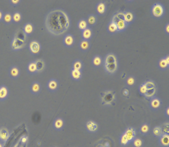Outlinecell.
<instances>
[{
    "label": "cell",
    "mask_w": 169,
    "mask_h": 147,
    "mask_svg": "<svg viewBox=\"0 0 169 147\" xmlns=\"http://www.w3.org/2000/svg\"><path fill=\"white\" fill-rule=\"evenodd\" d=\"M21 74L20 68L16 65H13L9 68L8 75L10 79H18Z\"/></svg>",
    "instance_id": "obj_10"
},
{
    "label": "cell",
    "mask_w": 169,
    "mask_h": 147,
    "mask_svg": "<svg viewBox=\"0 0 169 147\" xmlns=\"http://www.w3.org/2000/svg\"><path fill=\"white\" fill-rule=\"evenodd\" d=\"M98 147H104V146H102V145H100V146Z\"/></svg>",
    "instance_id": "obj_52"
},
{
    "label": "cell",
    "mask_w": 169,
    "mask_h": 147,
    "mask_svg": "<svg viewBox=\"0 0 169 147\" xmlns=\"http://www.w3.org/2000/svg\"><path fill=\"white\" fill-rule=\"evenodd\" d=\"M116 62H118V58L114 53H110L107 54L105 56L103 64L111 63Z\"/></svg>",
    "instance_id": "obj_24"
},
{
    "label": "cell",
    "mask_w": 169,
    "mask_h": 147,
    "mask_svg": "<svg viewBox=\"0 0 169 147\" xmlns=\"http://www.w3.org/2000/svg\"><path fill=\"white\" fill-rule=\"evenodd\" d=\"M110 147L109 143H108V142L105 143V147Z\"/></svg>",
    "instance_id": "obj_50"
},
{
    "label": "cell",
    "mask_w": 169,
    "mask_h": 147,
    "mask_svg": "<svg viewBox=\"0 0 169 147\" xmlns=\"http://www.w3.org/2000/svg\"><path fill=\"white\" fill-rule=\"evenodd\" d=\"M81 32V36L83 40L91 41V40L93 37L94 33L93 30L91 27H88Z\"/></svg>",
    "instance_id": "obj_19"
},
{
    "label": "cell",
    "mask_w": 169,
    "mask_h": 147,
    "mask_svg": "<svg viewBox=\"0 0 169 147\" xmlns=\"http://www.w3.org/2000/svg\"><path fill=\"white\" fill-rule=\"evenodd\" d=\"M35 62L38 73H41L43 72L46 68L45 61L42 59H36L35 60Z\"/></svg>",
    "instance_id": "obj_28"
},
{
    "label": "cell",
    "mask_w": 169,
    "mask_h": 147,
    "mask_svg": "<svg viewBox=\"0 0 169 147\" xmlns=\"http://www.w3.org/2000/svg\"><path fill=\"white\" fill-rule=\"evenodd\" d=\"M164 32L167 36H169V23H167L164 27Z\"/></svg>",
    "instance_id": "obj_46"
},
{
    "label": "cell",
    "mask_w": 169,
    "mask_h": 147,
    "mask_svg": "<svg viewBox=\"0 0 169 147\" xmlns=\"http://www.w3.org/2000/svg\"><path fill=\"white\" fill-rule=\"evenodd\" d=\"M122 96L124 98H128L130 94V91L128 88H124L122 91Z\"/></svg>",
    "instance_id": "obj_45"
},
{
    "label": "cell",
    "mask_w": 169,
    "mask_h": 147,
    "mask_svg": "<svg viewBox=\"0 0 169 147\" xmlns=\"http://www.w3.org/2000/svg\"><path fill=\"white\" fill-rule=\"evenodd\" d=\"M95 11L99 15H104L107 12V4L106 2L104 1H100L98 2L95 6Z\"/></svg>",
    "instance_id": "obj_9"
},
{
    "label": "cell",
    "mask_w": 169,
    "mask_h": 147,
    "mask_svg": "<svg viewBox=\"0 0 169 147\" xmlns=\"http://www.w3.org/2000/svg\"><path fill=\"white\" fill-rule=\"evenodd\" d=\"M13 23L19 24L23 20V15L19 11H15L12 13Z\"/></svg>",
    "instance_id": "obj_31"
},
{
    "label": "cell",
    "mask_w": 169,
    "mask_h": 147,
    "mask_svg": "<svg viewBox=\"0 0 169 147\" xmlns=\"http://www.w3.org/2000/svg\"><path fill=\"white\" fill-rule=\"evenodd\" d=\"M126 136V138L129 141L130 143L136 138V130L133 127H128L126 128L125 131L123 133Z\"/></svg>",
    "instance_id": "obj_14"
},
{
    "label": "cell",
    "mask_w": 169,
    "mask_h": 147,
    "mask_svg": "<svg viewBox=\"0 0 169 147\" xmlns=\"http://www.w3.org/2000/svg\"><path fill=\"white\" fill-rule=\"evenodd\" d=\"M9 96V91L6 85L0 86V101H4Z\"/></svg>",
    "instance_id": "obj_17"
},
{
    "label": "cell",
    "mask_w": 169,
    "mask_h": 147,
    "mask_svg": "<svg viewBox=\"0 0 169 147\" xmlns=\"http://www.w3.org/2000/svg\"><path fill=\"white\" fill-rule=\"evenodd\" d=\"M44 24L49 33L55 37L61 36L71 27V19L67 12L60 8L51 9L45 18Z\"/></svg>",
    "instance_id": "obj_1"
},
{
    "label": "cell",
    "mask_w": 169,
    "mask_h": 147,
    "mask_svg": "<svg viewBox=\"0 0 169 147\" xmlns=\"http://www.w3.org/2000/svg\"><path fill=\"white\" fill-rule=\"evenodd\" d=\"M165 115L168 118H169V106L168 105L165 110Z\"/></svg>",
    "instance_id": "obj_47"
},
{
    "label": "cell",
    "mask_w": 169,
    "mask_h": 147,
    "mask_svg": "<svg viewBox=\"0 0 169 147\" xmlns=\"http://www.w3.org/2000/svg\"><path fill=\"white\" fill-rule=\"evenodd\" d=\"M164 58H165V60L167 62V63H168L169 64V54H168V55H166V56H164Z\"/></svg>",
    "instance_id": "obj_49"
},
{
    "label": "cell",
    "mask_w": 169,
    "mask_h": 147,
    "mask_svg": "<svg viewBox=\"0 0 169 147\" xmlns=\"http://www.w3.org/2000/svg\"><path fill=\"white\" fill-rule=\"evenodd\" d=\"M103 58L102 57L99 55H95L91 60L92 65L95 68H100L102 66L103 64Z\"/></svg>",
    "instance_id": "obj_22"
},
{
    "label": "cell",
    "mask_w": 169,
    "mask_h": 147,
    "mask_svg": "<svg viewBox=\"0 0 169 147\" xmlns=\"http://www.w3.org/2000/svg\"><path fill=\"white\" fill-rule=\"evenodd\" d=\"M84 68V64L82 60L76 59L72 63V69L76 70L83 71Z\"/></svg>",
    "instance_id": "obj_25"
},
{
    "label": "cell",
    "mask_w": 169,
    "mask_h": 147,
    "mask_svg": "<svg viewBox=\"0 0 169 147\" xmlns=\"http://www.w3.org/2000/svg\"><path fill=\"white\" fill-rule=\"evenodd\" d=\"M156 92H157L156 88H154L150 89H147V91H146L145 95L144 96L147 99H150L151 98H152L153 97L155 96H154L155 95Z\"/></svg>",
    "instance_id": "obj_38"
},
{
    "label": "cell",
    "mask_w": 169,
    "mask_h": 147,
    "mask_svg": "<svg viewBox=\"0 0 169 147\" xmlns=\"http://www.w3.org/2000/svg\"><path fill=\"white\" fill-rule=\"evenodd\" d=\"M10 137V132L7 127L0 128V141L2 143H6Z\"/></svg>",
    "instance_id": "obj_15"
},
{
    "label": "cell",
    "mask_w": 169,
    "mask_h": 147,
    "mask_svg": "<svg viewBox=\"0 0 169 147\" xmlns=\"http://www.w3.org/2000/svg\"><path fill=\"white\" fill-rule=\"evenodd\" d=\"M121 20H124V11H122L116 12L112 16L111 21L116 23Z\"/></svg>",
    "instance_id": "obj_36"
},
{
    "label": "cell",
    "mask_w": 169,
    "mask_h": 147,
    "mask_svg": "<svg viewBox=\"0 0 169 147\" xmlns=\"http://www.w3.org/2000/svg\"><path fill=\"white\" fill-rule=\"evenodd\" d=\"M8 2L11 6H12L13 7H16V6H19L22 2V1L21 0H9Z\"/></svg>",
    "instance_id": "obj_44"
},
{
    "label": "cell",
    "mask_w": 169,
    "mask_h": 147,
    "mask_svg": "<svg viewBox=\"0 0 169 147\" xmlns=\"http://www.w3.org/2000/svg\"><path fill=\"white\" fill-rule=\"evenodd\" d=\"M42 91L41 84L39 81H34L30 86V91L32 94L37 96L41 93Z\"/></svg>",
    "instance_id": "obj_13"
},
{
    "label": "cell",
    "mask_w": 169,
    "mask_h": 147,
    "mask_svg": "<svg viewBox=\"0 0 169 147\" xmlns=\"http://www.w3.org/2000/svg\"><path fill=\"white\" fill-rule=\"evenodd\" d=\"M119 142H120L121 145L123 147H126V146H128L129 144H130V143H131L129 142V141L128 140V139L126 138V136L124 135V134H123L122 136H121Z\"/></svg>",
    "instance_id": "obj_41"
},
{
    "label": "cell",
    "mask_w": 169,
    "mask_h": 147,
    "mask_svg": "<svg viewBox=\"0 0 169 147\" xmlns=\"http://www.w3.org/2000/svg\"><path fill=\"white\" fill-rule=\"evenodd\" d=\"M150 14L153 18L156 19H161L166 14V8L164 5L160 2L154 3L150 9Z\"/></svg>",
    "instance_id": "obj_2"
},
{
    "label": "cell",
    "mask_w": 169,
    "mask_h": 147,
    "mask_svg": "<svg viewBox=\"0 0 169 147\" xmlns=\"http://www.w3.org/2000/svg\"><path fill=\"white\" fill-rule=\"evenodd\" d=\"M65 122L64 119L61 117L56 118L53 123V127L56 131H62L65 127Z\"/></svg>",
    "instance_id": "obj_12"
},
{
    "label": "cell",
    "mask_w": 169,
    "mask_h": 147,
    "mask_svg": "<svg viewBox=\"0 0 169 147\" xmlns=\"http://www.w3.org/2000/svg\"><path fill=\"white\" fill-rule=\"evenodd\" d=\"M152 132L153 134V136L157 138H159L163 134L161 126H156L154 127Z\"/></svg>",
    "instance_id": "obj_37"
},
{
    "label": "cell",
    "mask_w": 169,
    "mask_h": 147,
    "mask_svg": "<svg viewBox=\"0 0 169 147\" xmlns=\"http://www.w3.org/2000/svg\"><path fill=\"white\" fill-rule=\"evenodd\" d=\"M159 145L160 147H169V134H163L159 138Z\"/></svg>",
    "instance_id": "obj_20"
},
{
    "label": "cell",
    "mask_w": 169,
    "mask_h": 147,
    "mask_svg": "<svg viewBox=\"0 0 169 147\" xmlns=\"http://www.w3.org/2000/svg\"><path fill=\"white\" fill-rule=\"evenodd\" d=\"M150 124L147 123H145L141 124L140 127L139 128L140 133L142 135L147 136L150 134Z\"/></svg>",
    "instance_id": "obj_29"
},
{
    "label": "cell",
    "mask_w": 169,
    "mask_h": 147,
    "mask_svg": "<svg viewBox=\"0 0 169 147\" xmlns=\"http://www.w3.org/2000/svg\"><path fill=\"white\" fill-rule=\"evenodd\" d=\"M138 93L141 96H144L145 95V93L147 91V89H146L145 85L142 84L138 87Z\"/></svg>",
    "instance_id": "obj_42"
},
{
    "label": "cell",
    "mask_w": 169,
    "mask_h": 147,
    "mask_svg": "<svg viewBox=\"0 0 169 147\" xmlns=\"http://www.w3.org/2000/svg\"><path fill=\"white\" fill-rule=\"evenodd\" d=\"M23 31L26 37L31 36L35 31V26L31 23H26L24 25Z\"/></svg>",
    "instance_id": "obj_16"
},
{
    "label": "cell",
    "mask_w": 169,
    "mask_h": 147,
    "mask_svg": "<svg viewBox=\"0 0 169 147\" xmlns=\"http://www.w3.org/2000/svg\"><path fill=\"white\" fill-rule=\"evenodd\" d=\"M125 84L128 87H133L136 84V79L134 76H128L125 79Z\"/></svg>",
    "instance_id": "obj_32"
},
{
    "label": "cell",
    "mask_w": 169,
    "mask_h": 147,
    "mask_svg": "<svg viewBox=\"0 0 169 147\" xmlns=\"http://www.w3.org/2000/svg\"><path fill=\"white\" fill-rule=\"evenodd\" d=\"M83 75V71L76 70L71 69L70 72V77L71 79L75 81H79L82 79Z\"/></svg>",
    "instance_id": "obj_26"
},
{
    "label": "cell",
    "mask_w": 169,
    "mask_h": 147,
    "mask_svg": "<svg viewBox=\"0 0 169 147\" xmlns=\"http://www.w3.org/2000/svg\"><path fill=\"white\" fill-rule=\"evenodd\" d=\"M143 84L145 85V88L147 89H152L154 88H156V84L155 83V82L152 81V80H147L145 81V82H143Z\"/></svg>",
    "instance_id": "obj_40"
},
{
    "label": "cell",
    "mask_w": 169,
    "mask_h": 147,
    "mask_svg": "<svg viewBox=\"0 0 169 147\" xmlns=\"http://www.w3.org/2000/svg\"><path fill=\"white\" fill-rule=\"evenodd\" d=\"M2 22L6 25H9L13 23V16L11 12H4Z\"/></svg>",
    "instance_id": "obj_34"
},
{
    "label": "cell",
    "mask_w": 169,
    "mask_h": 147,
    "mask_svg": "<svg viewBox=\"0 0 169 147\" xmlns=\"http://www.w3.org/2000/svg\"><path fill=\"white\" fill-rule=\"evenodd\" d=\"M161 127L163 134H169V123L168 122L163 124Z\"/></svg>",
    "instance_id": "obj_43"
},
{
    "label": "cell",
    "mask_w": 169,
    "mask_h": 147,
    "mask_svg": "<svg viewBox=\"0 0 169 147\" xmlns=\"http://www.w3.org/2000/svg\"><path fill=\"white\" fill-rule=\"evenodd\" d=\"M136 19V16L134 12L131 10H126L124 12V20L126 23L128 24H133Z\"/></svg>",
    "instance_id": "obj_11"
},
{
    "label": "cell",
    "mask_w": 169,
    "mask_h": 147,
    "mask_svg": "<svg viewBox=\"0 0 169 147\" xmlns=\"http://www.w3.org/2000/svg\"></svg>",
    "instance_id": "obj_53"
},
{
    "label": "cell",
    "mask_w": 169,
    "mask_h": 147,
    "mask_svg": "<svg viewBox=\"0 0 169 147\" xmlns=\"http://www.w3.org/2000/svg\"><path fill=\"white\" fill-rule=\"evenodd\" d=\"M29 49L32 55H38L41 50V45L37 40H32L29 44Z\"/></svg>",
    "instance_id": "obj_4"
},
{
    "label": "cell",
    "mask_w": 169,
    "mask_h": 147,
    "mask_svg": "<svg viewBox=\"0 0 169 147\" xmlns=\"http://www.w3.org/2000/svg\"><path fill=\"white\" fill-rule=\"evenodd\" d=\"M4 15V12H3L1 9H0V23L3 20Z\"/></svg>",
    "instance_id": "obj_48"
},
{
    "label": "cell",
    "mask_w": 169,
    "mask_h": 147,
    "mask_svg": "<svg viewBox=\"0 0 169 147\" xmlns=\"http://www.w3.org/2000/svg\"><path fill=\"white\" fill-rule=\"evenodd\" d=\"M0 147H4V143L1 142L0 141Z\"/></svg>",
    "instance_id": "obj_51"
},
{
    "label": "cell",
    "mask_w": 169,
    "mask_h": 147,
    "mask_svg": "<svg viewBox=\"0 0 169 147\" xmlns=\"http://www.w3.org/2000/svg\"><path fill=\"white\" fill-rule=\"evenodd\" d=\"M26 69L28 74L30 75H34L38 74L35 60H31L28 63Z\"/></svg>",
    "instance_id": "obj_21"
},
{
    "label": "cell",
    "mask_w": 169,
    "mask_h": 147,
    "mask_svg": "<svg viewBox=\"0 0 169 147\" xmlns=\"http://www.w3.org/2000/svg\"><path fill=\"white\" fill-rule=\"evenodd\" d=\"M91 43L90 41L82 39L79 42L78 48L80 51L83 52H87L91 49Z\"/></svg>",
    "instance_id": "obj_18"
},
{
    "label": "cell",
    "mask_w": 169,
    "mask_h": 147,
    "mask_svg": "<svg viewBox=\"0 0 169 147\" xmlns=\"http://www.w3.org/2000/svg\"><path fill=\"white\" fill-rule=\"evenodd\" d=\"M46 87L48 91L51 93H55L59 88V81L55 79L52 78L48 81L46 84Z\"/></svg>",
    "instance_id": "obj_5"
},
{
    "label": "cell",
    "mask_w": 169,
    "mask_h": 147,
    "mask_svg": "<svg viewBox=\"0 0 169 147\" xmlns=\"http://www.w3.org/2000/svg\"><path fill=\"white\" fill-rule=\"evenodd\" d=\"M105 70L109 75H113L117 72L119 68V63H111L103 64Z\"/></svg>",
    "instance_id": "obj_7"
},
{
    "label": "cell",
    "mask_w": 169,
    "mask_h": 147,
    "mask_svg": "<svg viewBox=\"0 0 169 147\" xmlns=\"http://www.w3.org/2000/svg\"><path fill=\"white\" fill-rule=\"evenodd\" d=\"M86 129L88 132L91 134H94L98 131L99 125L94 120H88L86 124Z\"/></svg>",
    "instance_id": "obj_6"
},
{
    "label": "cell",
    "mask_w": 169,
    "mask_h": 147,
    "mask_svg": "<svg viewBox=\"0 0 169 147\" xmlns=\"http://www.w3.org/2000/svg\"><path fill=\"white\" fill-rule=\"evenodd\" d=\"M86 20L89 25V27L91 28V27L95 26L98 23V18L96 15L94 14H89L88 16H87Z\"/></svg>",
    "instance_id": "obj_27"
},
{
    "label": "cell",
    "mask_w": 169,
    "mask_h": 147,
    "mask_svg": "<svg viewBox=\"0 0 169 147\" xmlns=\"http://www.w3.org/2000/svg\"><path fill=\"white\" fill-rule=\"evenodd\" d=\"M150 108L153 111H157L163 106L162 100L157 96H154L150 100Z\"/></svg>",
    "instance_id": "obj_3"
},
{
    "label": "cell",
    "mask_w": 169,
    "mask_h": 147,
    "mask_svg": "<svg viewBox=\"0 0 169 147\" xmlns=\"http://www.w3.org/2000/svg\"><path fill=\"white\" fill-rule=\"evenodd\" d=\"M75 37L72 34H66L63 37V44L67 48H72L75 44Z\"/></svg>",
    "instance_id": "obj_8"
},
{
    "label": "cell",
    "mask_w": 169,
    "mask_h": 147,
    "mask_svg": "<svg viewBox=\"0 0 169 147\" xmlns=\"http://www.w3.org/2000/svg\"><path fill=\"white\" fill-rule=\"evenodd\" d=\"M131 143L133 147H143L144 145L143 139L140 138H136V137L132 141Z\"/></svg>",
    "instance_id": "obj_39"
},
{
    "label": "cell",
    "mask_w": 169,
    "mask_h": 147,
    "mask_svg": "<svg viewBox=\"0 0 169 147\" xmlns=\"http://www.w3.org/2000/svg\"><path fill=\"white\" fill-rule=\"evenodd\" d=\"M158 67L161 71H166L169 69V64L167 63L164 57L158 60Z\"/></svg>",
    "instance_id": "obj_30"
},
{
    "label": "cell",
    "mask_w": 169,
    "mask_h": 147,
    "mask_svg": "<svg viewBox=\"0 0 169 147\" xmlns=\"http://www.w3.org/2000/svg\"><path fill=\"white\" fill-rule=\"evenodd\" d=\"M118 29V33L124 32L127 30L129 25L126 24L124 20H121L116 23Z\"/></svg>",
    "instance_id": "obj_35"
},
{
    "label": "cell",
    "mask_w": 169,
    "mask_h": 147,
    "mask_svg": "<svg viewBox=\"0 0 169 147\" xmlns=\"http://www.w3.org/2000/svg\"><path fill=\"white\" fill-rule=\"evenodd\" d=\"M107 31L111 35L117 34L118 33V29L116 23L111 21L107 26Z\"/></svg>",
    "instance_id": "obj_23"
},
{
    "label": "cell",
    "mask_w": 169,
    "mask_h": 147,
    "mask_svg": "<svg viewBox=\"0 0 169 147\" xmlns=\"http://www.w3.org/2000/svg\"><path fill=\"white\" fill-rule=\"evenodd\" d=\"M77 28H78L79 30L81 31V32L83 30L87 29V28L89 27L87 23V20L85 18H82L79 19L77 24Z\"/></svg>",
    "instance_id": "obj_33"
}]
</instances>
